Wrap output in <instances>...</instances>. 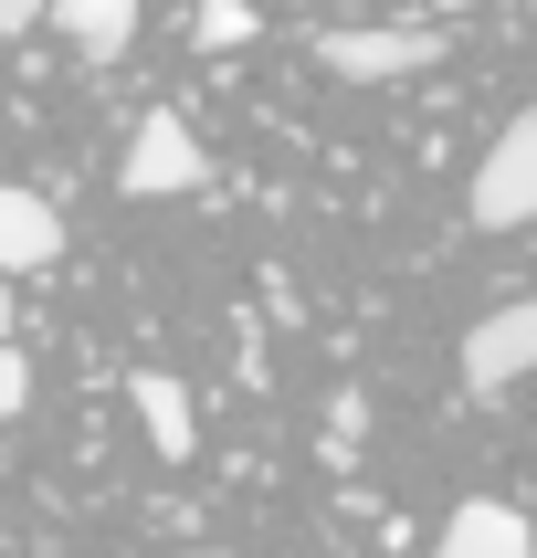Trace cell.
Returning a JSON list of instances; mask_svg holds the SVG:
<instances>
[{"label": "cell", "instance_id": "1", "mask_svg": "<svg viewBox=\"0 0 537 558\" xmlns=\"http://www.w3.org/2000/svg\"><path fill=\"white\" fill-rule=\"evenodd\" d=\"M316 63L347 74V85H401V74H432L442 63V32H422V22H338V32H316Z\"/></svg>", "mask_w": 537, "mask_h": 558}, {"label": "cell", "instance_id": "2", "mask_svg": "<svg viewBox=\"0 0 537 558\" xmlns=\"http://www.w3.org/2000/svg\"><path fill=\"white\" fill-rule=\"evenodd\" d=\"M464 211L485 221V232H527V221H537V106L496 126V148L474 158V190H464Z\"/></svg>", "mask_w": 537, "mask_h": 558}, {"label": "cell", "instance_id": "3", "mask_svg": "<svg viewBox=\"0 0 537 558\" xmlns=\"http://www.w3.org/2000/svg\"><path fill=\"white\" fill-rule=\"evenodd\" d=\"M200 180H211V158H200L190 117L148 106V117H137V137H126V169H117V190H126V201H180V190H200Z\"/></svg>", "mask_w": 537, "mask_h": 558}, {"label": "cell", "instance_id": "4", "mask_svg": "<svg viewBox=\"0 0 537 558\" xmlns=\"http://www.w3.org/2000/svg\"><path fill=\"white\" fill-rule=\"evenodd\" d=\"M453 369H464V390H505V379H527V369H537V295L474 316L464 348H453Z\"/></svg>", "mask_w": 537, "mask_h": 558}, {"label": "cell", "instance_id": "5", "mask_svg": "<svg viewBox=\"0 0 537 558\" xmlns=\"http://www.w3.org/2000/svg\"><path fill=\"white\" fill-rule=\"evenodd\" d=\"M432 558H537V527H527L505 496H464L453 517H442Z\"/></svg>", "mask_w": 537, "mask_h": 558}, {"label": "cell", "instance_id": "6", "mask_svg": "<svg viewBox=\"0 0 537 558\" xmlns=\"http://www.w3.org/2000/svg\"><path fill=\"white\" fill-rule=\"evenodd\" d=\"M42 264H63V211L0 180V275H42Z\"/></svg>", "mask_w": 537, "mask_h": 558}, {"label": "cell", "instance_id": "7", "mask_svg": "<svg viewBox=\"0 0 537 558\" xmlns=\"http://www.w3.org/2000/svg\"><path fill=\"white\" fill-rule=\"evenodd\" d=\"M126 401H137V422H148L158 464H190V442H200V433H190V390H180V379H169V369H137V379H126Z\"/></svg>", "mask_w": 537, "mask_h": 558}, {"label": "cell", "instance_id": "8", "mask_svg": "<svg viewBox=\"0 0 537 558\" xmlns=\"http://www.w3.org/2000/svg\"><path fill=\"white\" fill-rule=\"evenodd\" d=\"M42 22H53L74 53H95V63H106V53H126V43H137V0H53Z\"/></svg>", "mask_w": 537, "mask_h": 558}, {"label": "cell", "instance_id": "9", "mask_svg": "<svg viewBox=\"0 0 537 558\" xmlns=\"http://www.w3.org/2000/svg\"><path fill=\"white\" fill-rule=\"evenodd\" d=\"M190 32H200V53H232V43H253V0H200Z\"/></svg>", "mask_w": 537, "mask_h": 558}, {"label": "cell", "instance_id": "10", "mask_svg": "<svg viewBox=\"0 0 537 558\" xmlns=\"http://www.w3.org/2000/svg\"><path fill=\"white\" fill-rule=\"evenodd\" d=\"M22 401H32V359L0 338V422H22Z\"/></svg>", "mask_w": 537, "mask_h": 558}, {"label": "cell", "instance_id": "11", "mask_svg": "<svg viewBox=\"0 0 537 558\" xmlns=\"http://www.w3.org/2000/svg\"><path fill=\"white\" fill-rule=\"evenodd\" d=\"M42 11H53V0H0V32H32Z\"/></svg>", "mask_w": 537, "mask_h": 558}, {"label": "cell", "instance_id": "12", "mask_svg": "<svg viewBox=\"0 0 537 558\" xmlns=\"http://www.w3.org/2000/svg\"><path fill=\"white\" fill-rule=\"evenodd\" d=\"M0 338H11V275H0Z\"/></svg>", "mask_w": 537, "mask_h": 558}, {"label": "cell", "instance_id": "13", "mask_svg": "<svg viewBox=\"0 0 537 558\" xmlns=\"http://www.w3.org/2000/svg\"><path fill=\"white\" fill-rule=\"evenodd\" d=\"M442 11H485V0H442Z\"/></svg>", "mask_w": 537, "mask_h": 558}]
</instances>
